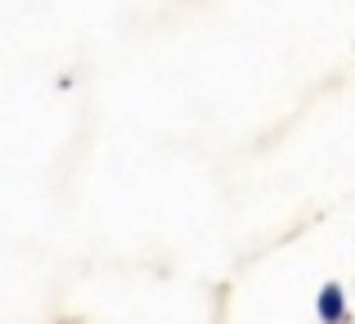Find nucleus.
Listing matches in <instances>:
<instances>
[{"mask_svg":"<svg viewBox=\"0 0 355 324\" xmlns=\"http://www.w3.org/2000/svg\"><path fill=\"white\" fill-rule=\"evenodd\" d=\"M315 316L324 324H342L347 320V293H342V284H324L320 298H315Z\"/></svg>","mask_w":355,"mask_h":324,"instance_id":"obj_1","label":"nucleus"}]
</instances>
